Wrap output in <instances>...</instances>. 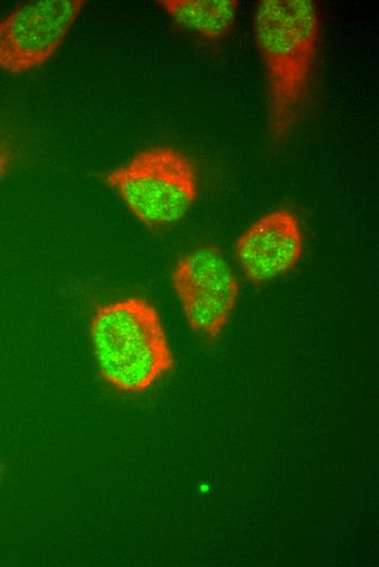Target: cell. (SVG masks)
I'll use <instances>...</instances> for the list:
<instances>
[{"instance_id": "5b68a950", "label": "cell", "mask_w": 379, "mask_h": 567, "mask_svg": "<svg viewBox=\"0 0 379 567\" xmlns=\"http://www.w3.org/2000/svg\"><path fill=\"white\" fill-rule=\"evenodd\" d=\"M85 0L24 2L0 20V70L23 74L60 49L86 7Z\"/></svg>"}, {"instance_id": "8992f818", "label": "cell", "mask_w": 379, "mask_h": 567, "mask_svg": "<svg viewBox=\"0 0 379 567\" xmlns=\"http://www.w3.org/2000/svg\"><path fill=\"white\" fill-rule=\"evenodd\" d=\"M304 232L296 215L284 207L267 212L236 239L234 255L245 278L265 284L290 273L304 252Z\"/></svg>"}, {"instance_id": "277c9868", "label": "cell", "mask_w": 379, "mask_h": 567, "mask_svg": "<svg viewBox=\"0 0 379 567\" xmlns=\"http://www.w3.org/2000/svg\"><path fill=\"white\" fill-rule=\"evenodd\" d=\"M170 280L191 330L208 341L218 339L240 297L237 277L220 248L188 250L175 262Z\"/></svg>"}, {"instance_id": "7a4b0ae2", "label": "cell", "mask_w": 379, "mask_h": 567, "mask_svg": "<svg viewBox=\"0 0 379 567\" xmlns=\"http://www.w3.org/2000/svg\"><path fill=\"white\" fill-rule=\"evenodd\" d=\"M88 335L99 377L118 393H146L175 366L161 316L143 297L96 305Z\"/></svg>"}, {"instance_id": "ba28073f", "label": "cell", "mask_w": 379, "mask_h": 567, "mask_svg": "<svg viewBox=\"0 0 379 567\" xmlns=\"http://www.w3.org/2000/svg\"><path fill=\"white\" fill-rule=\"evenodd\" d=\"M12 164V152L3 142L0 141V180L10 171Z\"/></svg>"}, {"instance_id": "3957f363", "label": "cell", "mask_w": 379, "mask_h": 567, "mask_svg": "<svg viewBox=\"0 0 379 567\" xmlns=\"http://www.w3.org/2000/svg\"><path fill=\"white\" fill-rule=\"evenodd\" d=\"M105 184L131 215L151 231L179 224L198 196L195 161L171 146H152L109 170Z\"/></svg>"}, {"instance_id": "52a82bcc", "label": "cell", "mask_w": 379, "mask_h": 567, "mask_svg": "<svg viewBox=\"0 0 379 567\" xmlns=\"http://www.w3.org/2000/svg\"><path fill=\"white\" fill-rule=\"evenodd\" d=\"M158 5L180 28L208 41H220L233 29L237 0H158Z\"/></svg>"}, {"instance_id": "6da1fadb", "label": "cell", "mask_w": 379, "mask_h": 567, "mask_svg": "<svg viewBox=\"0 0 379 567\" xmlns=\"http://www.w3.org/2000/svg\"><path fill=\"white\" fill-rule=\"evenodd\" d=\"M321 32L313 0H261L253 16L267 91V122L274 143L295 126L306 101Z\"/></svg>"}]
</instances>
